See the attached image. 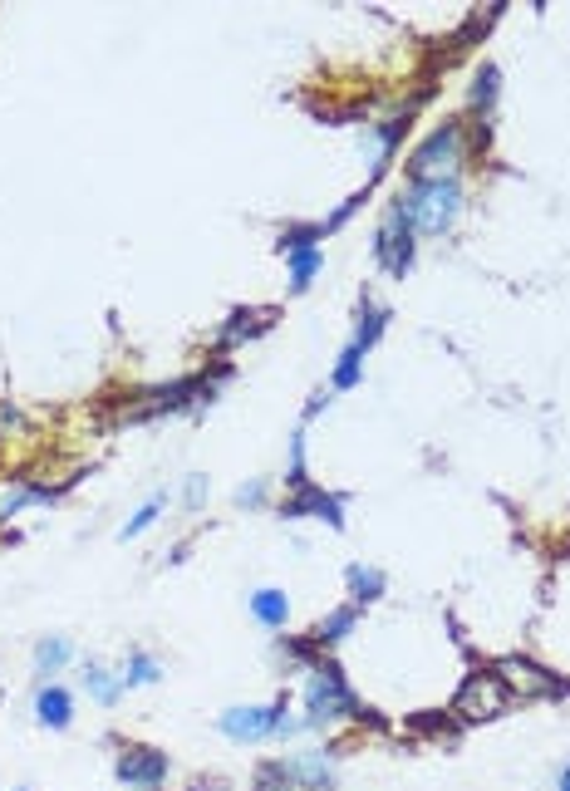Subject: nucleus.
<instances>
[{
	"mask_svg": "<svg viewBox=\"0 0 570 791\" xmlns=\"http://www.w3.org/2000/svg\"><path fill=\"white\" fill-rule=\"evenodd\" d=\"M374 256H379V266L394 271V276H403V271L413 266V217L403 212V202L389 207V222H384L379 241H374Z\"/></svg>",
	"mask_w": 570,
	"mask_h": 791,
	"instance_id": "nucleus-5",
	"label": "nucleus"
},
{
	"mask_svg": "<svg viewBox=\"0 0 570 791\" xmlns=\"http://www.w3.org/2000/svg\"><path fill=\"white\" fill-rule=\"evenodd\" d=\"M89 688H94V698H99V703H114L118 698V688H123V683H114V678L104 674V669H89Z\"/></svg>",
	"mask_w": 570,
	"mask_h": 791,
	"instance_id": "nucleus-22",
	"label": "nucleus"
},
{
	"mask_svg": "<svg viewBox=\"0 0 570 791\" xmlns=\"http://www.w3.org/2000/svg\"><path fill=\"white\" fill-rule=\"evenodd\" d=\"M399 202H403V212L413 217V231H423V236H443L457 222V212H462V192H457L453 177L413 182Z\"/></svg>",
	"mask_w": 570,
	"mask_h": 791,
	"instance_id": "nucleus-1",
	"label": "nucleus"
},
{
	"mask_svg": "<svg viewBox=\"0 0 570 791\" xmlns=\"http://www.w3.org/2000/svg\"><path fill=\"white\" fill-rule=\"evenodd\" d=\"M153 678H158V659L133 654V664H128V674H123V688H133V683H153Z\"/></svg>",
	"mask_w": 570,
	"mask_h": 791,
	"instance_id": "nucleus-21",
	"label": "nucleus"
},
{
	"mask_svg": "<svg viewBox=\"0 0 570 791\" xmlns=\"http://www.w3.org/2000/svg\"><path fill=\"white\" fill-rule=\"evenodd\" d=\"M163 507H168V497L158 492V497H153L148 507H143V511H138V516H133V521H128V526H123V541H128V536H138V531H148V526L158 521V511H163Z\"/></svg>",
	"mask_w": 570,
	"mask_h": 791,
	"instance_id": "nucleus-19",
	"label": "nucleus"
},
{
	"mask_svg": "<svg viewBox=\"0 0 570 791\" xmlns=\"http://www.w3.org/2000/svg\"><path fill=\"white\" fill-rule=\"evenodd\" d=\"M349 590H354V600H379L384 595V575L374 565H349Z\"/></svg>",
	"mask_w": 570,
	"mask_h": 791,
	"instance_id": "nucleus-12",
	"label": "nucleus"
},
{
	"mask_svg": "<svg viewBox=\"0 0 570 791\" xmlns=\"http://www.w3.org/2000/svg\"><path fill=\"white\" fill-rule=\"evenodd\" d=\"M320 266H325V256H320L315 246H310V251H290V285H295V290H305V285L315 281V271H320Z\"/></svg>",
	"mask_w": 570,
	"mask_h": 791,
	"instance_id": "nucleus-13",
	"label": "nucleus"
},
{
	"mask_svg": "<svg viewBox=\"0 0 570 791\" xmlns=\"http://www.w3.org/2000/svg\"><path fill=\"white\" fill-rule=\"evenodd\" d=\"M251 615L261 624H271V629H281V624L290 620V600H285L281 590H256V595H251Z\"/></svg>",
	"mask_w": 570,
	"mask_h": 791,
	"instance_id": "nucleus-11",
	"label": "nucleus"
},
{
	"mask_svg": "<svg viewBox=\"0 0 570 791\" xmlns=\"http://www.w3.org/2000/svg\"><path fill=\"white\" fill-rule=\"evenodd\" d=\"M74 703H69V693L64 688H40V698H35V713H40V723L45 728H69V713Z\"/></svg>",
	"mask_w": 570,
	"mask_h": 791,
	"instance_id": "nucleus-10",
	"label": "nucleus"
},
{
	"mask_svg": "<svg viewBox=\"0 0 570 791\" xmlns=\"http://www.w3.org/2000/svg\"><path fill=\"white\" fill-rule=\"evenodd\" d=\"M492 99H497V69L487 64V69L477 74V84H472V104H477V109H492Z\"/></svg>",
	"mask_w": 570,
	"mask_h": 791,
	"instance_id": "nucleus-20",
	"label": "nucleus"
},
{
	"mask_svg": "<svg viewBox=\"0 0 570 791\" xmlns=\"http://www.w3.org/2000/svg\"><path fill=\"white\" fill-rule=\"evenodd\" d=\"M64 659H69V644H64V639H45V644L35 649V664H40V674H55Z\"/></svg>",
	"mask_w": 570,
	"mask_h": 791,
	"instance_id": "nucleus-18",
	"label": "nucleus"
},
{
	"mask_svg": "<svg viewBox=\"0 0 570 791\" xmlns=\"http://www.w3.org/2000/svg\"><path fill=\"white\" fill-rule=\"evenodd\" d=\"M384 320H389L384 310H374V305H364V315H359V335H354V349H359V354H364V349H369L374 339L384 335Z\"/></svg>",
	"mask_w": 570,
	"mask_h": 791,
	"instance_id": "nucleus-15",
	"label": "nucleus"
},
{
	"mask_svg": "<svg viewBox=\"0 0 570 791\" xmlns=\"http://www.w3.org/2000/svg\"><path fill=\"white\" fill-rule=\"evenodd\" d=\"M359 364H364V354L349 344L340 354V364H335V389H354V384H359Z\"/></svg>",
	"mask_w": 570,
	"mask_h": 791,
	"instance_id": "nucleus-16",
	"label": "nucleus"
},
{
	"mask_svg": "<svg viewBox=\"0 0 570 791\" xmlns=\"http://www.w3.org/2000/svg\"><path fill=\"white\" fill-rule=\"evenodd\" d=\"M118 777H123L128 787L153 791L163 777H168V757H163V752H153V747H128V752L118 757Z\"/></svg>",
	"mask_w": 570,
	"mask_h": 791,
	"instance_id": "nucleus-7",
	"label": "nucleus"
},
{
	"mask_svg": "<svg viewBox=\"0 0 570 791\" xmlns=\"http://www.w3.org/2000/svg\"><path fill=\"white\" fill-rule=\"evenodd\" d=\"M202 492H207V482H202V477H192V482H187V502H202Z\"/></svg>",
	"mask_w": 570,
	"mask_h": 791,
	"instance_id": "nucleus-23",
	"label": "nucleus"
},
{
	"mask_svg": "<svg viewBox=\"0 0 570 791\" xmlns=\"http://www.w3.org/2000/svg\"><path fill=\"white\" fill-rule=\"evenodd\" d=\"M502 683L526 688V693H566L561 678H551L546 669H536V664H526V659H502Z\"/></svg>",
	"mask_w": 570,
	"mask_h": 791,
	"instance_id": "nucleus-8",
	"label": "nucleus"
},
{
	"mask_svg": "<svg viewBox=\"0 0 570 791\" xmlns=\"http://www.w3.org/2000/svg\"><path fill=\"white\" fill-rule=\"evenodd\" d=\"M256 330H266V315H246V310H236L227 325V335H222V344H236V339L256 335Z\"/></svg>",
	"mask_w": 570,
	"mask_h": 791,
	"instance_id": "nucleus-17",
	"label": "nucleus"
},
{
	"mask_svg": "<svg viewBox=\"0 0 570 791\" xmlns=\"http://www.w3.org/2000/svg\"><path fill=\"white\" fill-rule=\"evenodd\" d=\"M305 511H320V516H325L330 526H340V521H344V516H340V502H335V497H325L320 487H300V492H295V497L285 502V516H305Z\"/></svg>",
	"mask_w": 570,
	"mask_h": 791,
	"instance_id": "nucleus-9",
	"label": "nucleus"
},
{
	"mask_svg": "<svg viewBox=\"0 0 570 791\" xmlns=\"http://www.w3.org/2000/svg\"><path fill=\"white\" fill-rule=\"evenodd\" d=\"M354 620H359V615H354V605H344V610H335L330 620H325L320 629H315V644H340L344 634L354 629Z\"/></svg>",
	"mask_w": 570,
	"mask_h": 791,
	"instance_id": "nucleus-14",
	"label": "nucleus"
},
{
	"mask_svg": "<svg viewBox=\"0 0 570 791\" xmlns=\"http://www.w3.org/2000/svg\"><path fill=\"white\" fill-rule=\"evenodd\" d=\"M457 163H462V123H443L423 138L408 172H413V182H428V177H453Z\"/></svg>",
	"mask_w": 570,
	"mask_h": 791,
	"instance_id": "nucleus-3",
	"label": "nucleus"
},
{
	"mask_svg": "<svg viewBox=\"0 0 570 791\" xmlns=\"http://www.w3.org/2000/svg\"><path fill=\"white\" fill-rule=\"evenodd\" d=\"M561 791H570V767H566V772H561Z\"/></svg>",
	"mask_w": 570,
	"mask_h": 791,
	"instance_id": "nucleus-24",
	"label": "nucleus"
},
{
	"mask_svg": "<svg viewBox=\"0 0 570 791\" xmlns=\"http://www.w3.org/2000/svg\"><path fill=\"white\" fill-rule=\"evenodd\" d=\"M305 708H310V728L315 723H325V718H364V708H359V698L349 693V683L335 664H320V669H310V688H305Z\"/></svg>",
	"mask_w": 570,
	"mask_h": 791,
	"instance_id": "nucleus-2",
	"label": "nucleus"
},
{
	"mask_svg": "<svg viewBox=\"0 0 570 791\" xmlns=\"http://www.w3.org/2000/svg\"><path fill=\"white\" fill-rule=\"evenodd\" d=\"M285 718V698L276 708H231L227 718H222V733L236 737V742H256V737L276 733Z\"/></svg>",
	"mask_w": 570,
	"mask_h": 791,
	"instance_id": "nucleus-6",
	"label": "nucleus"
},
{
	"mask_svg": "<svg viewBox=\"0 0 570 791\" xmlns=\"http://www.w3.org/2000/svg\"><path fill=\"white\" fill-rule=\"evenodd\" d=\"M507 683L502 674H467L462 678V688H457L453 698V713L462 723H477V718H497L502 708H507Z\"/></svg>",
	"mask_w": 570,
	"mask_h": 791,
	"instance_id": "nucleus-4",
	"label": "nucleus"
}]
</instances>
